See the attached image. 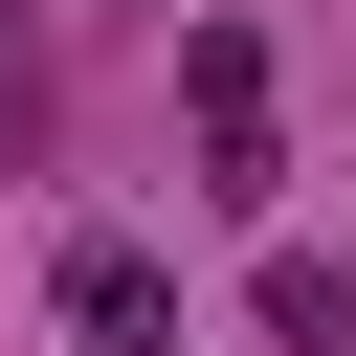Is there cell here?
<instances>
[{
	"instance_id": "7a4b0ae2",
	"label": "cell",
	"mask_w": 356,
	"mask_h": 356,
	"mask_svg": "<svg viewBox=\"0 0 356 356\" xmlns=\"http://www.w3.org/2000/svg\"><path fill=\"white\" fill-rule=\"evenodd\" d=\"M0 156H44V44L0 22Z\"/></svg>"
},
{
	"instance_id": "6da1fadb",
	"label": "cell",
	"mask_w": 356,
	"mask_h": 356,
	"mask_svg": "<svg viewBox=\"0 0 356 356\" xmlns=\"http://www.w3.org/2000/svg\"><path fill=\"white\" fill-rule=\"evenodd\" d=\"M67 356H178V267L156 245H67Z\"/></svg>"
}]
</instances>
